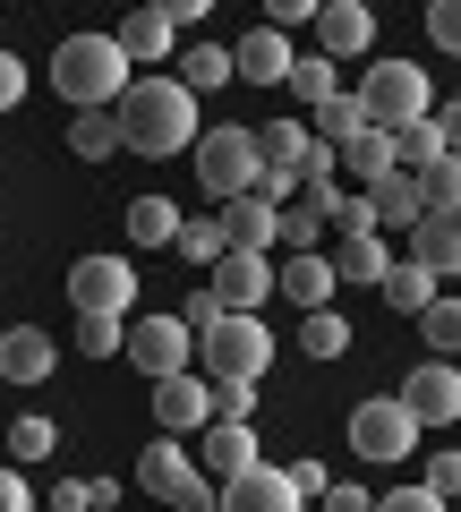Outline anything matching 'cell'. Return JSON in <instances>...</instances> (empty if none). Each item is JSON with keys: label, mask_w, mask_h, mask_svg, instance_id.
I'll return each mask as SVG.
<instances>
[{"label": "cell", "mask_w": 461, "mask_h": 512, "mask_svg": "<svg viewBox=\"0 0 461 512\" xmlns=\"http://www.w3.org/2000/svg\"><path fill=\"white\" fill-rule=\"evenodd\" d=\"M333 154H342V171H351V180H368V188L385 180V171H402V163H393V128H376V120L359 128L351 146H333Z\"/></svg>", "instance_id": "obj_26"}, {"label": "cell", "mask_w": 461, "mask_h": 512, "mask_svg": "<svg viewBox=\"0 0 461 512\" xmlns=\"http://www.w3.org/2000/svg\"><path fill=\"white\" fill-rule=\"evenodd\" d=\"M410 444H419V410L402 393H376V402L351 410V453L359 461H410Z\"/></svg>", "instance_id": "obj_5"}, {"label": "cell", "mask_w": 461, "mask_h": 512, "mask_svg": "<svg viewBox=\"0 0 461 512\" xmlns=\"http://www.w3.org/2000/svg\"><path fill=\"white\" fill-rule=\"evenodd\" d=\"M359 103H368L376 128H402V120H419V111H436V94H427V69H410V60H376V69L359 77Z\"/></svg>", "instance_id": "obj_7"}, {"label": "cell", "mask_w": 461, "mask_h": 512, "mask_svg": "<svg viewBox=\"0 0 461 512\" xmlns=\"http://www.w3.org/2000/svg\"><path fill=\"white\" fill-rule=\"evenodd\" d=\"M299 350H308V359H342V350H351V325H342L333 308H308V325H299Z\"/></svg>", "instance_id": "obj_34"}, {"label": "cell", "mask_w": 461, "mask_h": 512, "mask_svg": "<svg viewBox=\"0 0 461 512\" xmlns=\"http://www.w3.org/2000/svg\"><path fill=\"white\" fill-rule=\"evenodd\" d=\"M257 197H265V205H291V197H299V171H274V163H265V171H257Z\"/></svg>", "instance_id": "obj_46"}, {"label": "cell", "mask_w": 461, "mask_h": 512, "mask_svg": "<svg viewBox=\"0 0 461 512\" xmlns=\"http://www.w3.org/2000/svg\"><path fill=\"white\" fill-rule=\"evenodd\" d=\"M291 478H299V495H325V487H333L325 461H291Z\"/></svg>", "instance_id": "obj_51"}, {"label": "cell", "mask_w": 461, "mask_h": 512, "mask_svg": "<svg viewBox=\"0 0 461 512\" xmlns=\"http://www.w3.org/2000/svg\"><path fill=\"white\" fill-rule=\"evenodd\" d=\"M197 359H205V376H265L274 367V333H265L257 308H222L197 333Z\"/></svg>", "instance_id": "obj_3"}, {"label": "cell", "mask_w": 461, "mask_h": 512, "mask_svg": "<svg viewBox=\"0 0 461 512\" xmlns=\"http://www.w3.org/2000/svg\"><path fill=\"white\" fill-rule=\"evenodd\" d=\"M137 487H146V495H163V504H180V512L222 504V487H205V461H188V453H180V436L146 444V461H137Z\"/></svg>", "instance_id": "obj_6"}, {"label": "cell", "mask_w": 461, "mask_h": 512, "mask_svg": "<svg viewBox=\"0 0 461 512\" xmlns=\"http://www.w3.org/2000/svg\"><path fill=\"white\" fill-rule=\"evenodd\" d=\"M368 197H376V222H393V231H419V214H427L419 171H385V180H376Z\"/></svg>", "instance_id": "obj_21"}, {"label": "cell", "mask_w": 461, "mask_h": 512, "mask_svg": "<svg viewBox=\"0 0 461 512\" xmlns=\"http://www.w3.org/2000/svg\"><path fill=\"white\" fill-rule=\"evenodd\" d=\"M205 282H214L222 308H265V299H274V265H265V248H222Z\"/></svg>", "instance_id": "obj_12"}, {"label": "cell", "mask_w": 461, "mask_h": 512, "mask_svg": "<svg viewBox=\"0 0 461 512\" xmlns=\"http://www.w3.org/2000/svg\"><path fill=\"white\" fill-rule=\"evenodd\" d=\"M376 291H385V308H402V316H419L427 299H436V265H419V256H410V265H393V274L376 282Z\"/></svg>", "instance_id": "obj_29"}, {"label": "cell", "mask_w": 461, "mask_h": 512, "mask_svg": "<svg viewBox=\"0 0 461 512\" xmlns=\"http://www.w3.org/2000/svg\"><path fill=\"white\" fill-rule=\"evenodd\" d=\"M222 231H231V248H274L282 239V205H265L257 188H240V197H222Z\"/></svg>", "instance_id": "obj_17"}, {"label": "cell", "mask_w": 461, "mask_h": 512, "mask_svg": "<svg viewBox=\"0 0 461 512\" xmlns=\"http://www.w3.org/2000/svg\"><path fill=\"white\" fill-rule=\"evenodd\" d=\"M171 248H180L188 265H205V274H214V256L231 248V231H222V214H205V222H180V239H171Z\"/></svg>", "instance_id": "obj_33"}, {"label": "cell", "mask_w": 461, "mask_h": 512, "mask_svg": "<svg viewBox=\"0 0 461 512\" xmlns=\"http://www.w3.org/2000/svg\"><path fill=\"white\" fill-rule=\"evenodd\" d=\"M69 299H77V316H129L137 265L129 256H77L69 265Z\"/></svg>", "instance_id": "obj_8"}, {"label": "cell", "mask_w": 461, "mask_h": 512, "mask_svg": "<svg viewBox=\"0 0 461 512\" xmlns=\"http://www.w3.org/2000/svg\"><path fill=\"white\" fill-rule=\"evenodd\" d=\"M188 350H197L188 316H137V325H129V350H120V359H137L146 376H171V367H188Z\"/></svg>", "instance_id": "obj_11"}, {"label": "cell", "mask_w": 461, "mask_h": 512, "mask_svg": "<svg viewBox=\"0 0 461 512\" xmlns=\"http://www.w3.org/2000/svg\"><path fill=\"white\" fill-rule=\"evenodd\" d=\"M222 504H231V512H291V504H308V495H299L291 470H265V461H248V470L222 478Z\"/></svg>", "instance_id": "obj_13"}, {"label": "cell", "mask_w": 461, "mask_h": 512, "mask_svg": "<svg viewBox=\"0 0 461 512\" xmlns=\"http://www.w3.org/2000/svg\"><path fill=\"white\" fill-rule=\"evenodd\" d=\"M453 495L436 487V478H410V487H385V512H444Z\"/></svg>", "instance_id": "obj_41"}, {"label": "cell", "mask_w": 461, "mask_h": 512, "mask_svg": "<svg viewBox=\"0 0 461 512\" xmlns=\"http://www.w3.org/2000/svg\"><path fill=\"white\" fill-rule=\"evenodd\" d=\"M180 205L171 197H129V248H171V239H180Z\"/></svg>", "instance_id": "obj_27"}, {"label": "cell", "mask_w": 461, "mask_h": 512, "mask_svg": "<svg viewBox=\"0 0 461 512\" xmlns=\"http://www.w3.org/2000/svg\"><path fill=\"white\" fill-rule=\"evenodd\" d=\"M325 0H265V26H316Z\"/></svg>", "instance_id": "obj_44"}, {"label": "cell", "mask_w": 461, "mask_h": 512, "mask_svg": "<svg viewBox=\"0 0 461 512\" xmlns=\"http://www.w3.org/2000/svg\"><path fill=\"white\" fill-rule=\"evenodd\" d=\"M205 419H214V384H197L188 367L154 376V427L163 436H205Z\"/></svg>", "instance_id": "obj_10"}, {"label": "cell", "mask_w": 461, "mask_h": 512, "mask_svg": "<svg viewBox=\"0 0 461 512\" xmlns=\"http://www.w3.org/2000/svg\"><path fill=\"white\" fill-rule=\"evenodd\" d=\"M359 128H368V103H359V94H325V103H316V137H325V146H351Z\"/></svg>", "instance_id": "obj_30"}, {"label": "cell", "mask_w": 461, "mask_h": 512, "mask_svg": "<svg viewBox=\"0 0 461 512\" xmlns=\"http://www.w3.org/2000/svg\"><path fill=\"white\" fill-rule=\"evenodd\" d=\"M333 231H385V222H376V197H342V188H333Z\"/></svg>", "instance_id": "obj_42"}, {"label": "cell", "mask_w": 461, "mask_h": 512, "mask_svg": "<svg viewBox=\"0 0 461 512\" xmlns=\"http://www.w3.org/2000/svg\"><path fill=\"white\" fill-rule=\"evenodd\" d=\"M325 222H333V214H325L316 197H308V205H282V248H325Z\"/></svg>", "instance_id": "obj_37"}, {"label": "cell", "mask_w": 461, "mask_h": 512, "mask_svg": "<svg viewBox=\"0 0 461 512\" xmlns=\"http://www.w3.org/2000/svg\"><path fill=\"white\" fill-rule=\"evenodd\" d=\"M427 478H436V487L461 504V453H436V461H427Z\"/></svg>", "instance_id": "obj_49"}, {"label": "cell", "mask_w": 461, "mask_h": 512, "mask_svg": "<svg viewBox=\"0 0 461 512\" xmlns=\"http://www.w3.org/2000/svg\"><path fill=\"white\" fill-rule=\"evenodd\" d=\"M18 103H26V60L0 52V111H18Z\"/></svg>", "instance_id": "obj_45"}, {"label": "cell", "mask_w": 461, "mask_h": 512, "mask_svg": "<svg viewBox=\"0 0 461 512\" xmlns=\"http://www.w3.org/2000/svg\"><path fill=\"white\" fill-rule=\"evenodd\" d=\"M205 478H231V470H248L257 461V436H248V419H205Z\"/></svg>", "instance_id": "obj_19"}, {"label": "cell", "mask_w": 461, "mask_h": 512, "mask_svg": "<svg viewBox=\"0 0 461 512\" xmlns=\"http://www.w3.org/2000/svg\"><path fill=\"white\" fill-rule=\"evenodd\" d=\"M120 146L146 154V163H163V154H188L205 137L197 128V94H188V77H129V94H120Z\"/></svg>", "instance_id": "obj_1"}, {"label": "cell", "mask_w": 461, "mask_h": 512, "mask_svg": "<svg viewBox=\"0 0 461 512\" xmlns=\"http://www.w3.org/2000/svg\"><path fill=\"white\" fill-rule=\"evenodd\" d=\"M69 146L86 154V163H103V154H120V111H111V103H86V111L69 120Z\"/></svg>", "instance_id": "obj_28"}, {"label": "cell", "mask_w": 461, "mask_h": 512, "mask_svg": "<svg viewBox=\"0 0 461 512\" xmlns=\"http://www.w3.org/2000/svg\"><path fill=\"white\" fill-rule=\"evenodd\" d=\"M444 154H453V146H444V120H436V111H419V120L393 128V163H402V171H427V163H444Z\"/></svg>", "instance_id": "obj_25"}, {"label": "cell", "mask_w": 461, "mask_h": 512, "mask_svg": "<svg viewBox=\"0 0 461 512\" xmlns=\"http://www.w3.org/2000/svg\"><path fill=\"white\" fill-rule=\"evenodd\" d=\"M316 146H325V137H316L308 120H265V128H257V154H265L274 171H299Z\"/></svg>", "instance_id": "obj_24"}, {"label": "cell", "mask_w": 461, "mask_h": 512, "mask_svg": "<svg viewBox=\"0 0 461 512\" xmlns=\"http://www.w3.org/2000/svg\"><path fill=\"white\" fill-rule=\"evenodd\" d=\"M43 453H52V419H35V410L9 419V461H43Z\"/></svg>", "instance_id": "obj_40"}, {"label": "cell", "mask_w": 461, "mask_h": 512, "mask_svg": "<svg viewBox=\"0 0 461 512\" xmlns=\"http://www.w3.org/2000/svg\"><path fill=\"white\" fill-rule=\"evenodd\" d=\"M333 282H342V274H333V256H325V248H291V256L274 265V291L299 299V308H325Z\"/></svg>", "instance_id": "obj_15"}, {"label": "cell", "mask_w": 461, "mask_h": 512, "mask_svg": "<svg viewBox=\"0 0 461 512\" xmlns=\"http://www.w3.org/2000/svg\"><path fill=\"white\" fill-rule=\"evenodd\" d=\"M419 188H427V214H461V154L427 163V171H419Z\"/></svg>", "instance_id": "obj_35"}, {"label": "cell", "mask_w": 461, "mask_h": 512, "mask_svg": "<svg viewBox=\"0 0 461 512\" xmlns=\"http://www.w3.org/2000/svg\"><path fill=\"white\" fill-rule=\"evenodd\" d=\"M257 171H265V154H257V128H205L197 137V180H205V197H240V188H257Z\"/></svg>", "instance_id": "obj_4"}, {"label": "cell", "mask_w": 461, "mask_h": 512, "mask_svg": "<svg viewBox=\"0 0 461 512\" xmlns=\"http://www.w3.org/2000/svg\"><path fill=\"white\" fill-rule=\"evenodd\" d=\"M410 256H419V265H436V274H461V214H419Z\"/></svg>", "instance_id": "obj_23"}, {"label": "cell", "mask_w": 461, "mask_h": 512, "mask_svg": "<svg viewBox=\"0 0 461 512\" xmlns=\"http://www.w3.org/2000/svg\"><path fill=\"white\" fill-rule=\"evenodd\" d=\"M77 350H86V359H120V350H129V325H120V316H77Z\"/></svg>", "instance_id": "obj_36"}, {"label": "cell", "mask_w": 461, "mask_h": 512, "mask_svg": "<svg viewBox=\"0 0 461 512\" xmlns=\"http://www.w3.org/2000/svg\"><path fill=\"white\" fill-rule=\"evenodd\" d=\"M419 333H427V350L453 359V350H461V308H453V299H427V308H419Z\"/></svg>", "instance_id": "obj_38"}, {"label": "cell", "mask_w": 461, "mask_h": 512, "mask_svg": "<svg viewBox=\"0 0 461 512\" xmlns=\"http://www.w3.org/2000/svg\"><path fill=\"white\" fill-rule=\"evenodd\" d=\"M171 35H180V18H163L154 0H146V9H129V18H120V52H129L137 69H146V60H163V52H171Z\"/></svg>", "instance_id": "obj_22"}, {"label": "cell", "mask_w": 461, "mask_h": 512, "mask_svg": "<svg viewBox=\"0 0 461 512\" xmlns=\"http://www.w3.org/2000/svg\"><path fill=\"white\" fill-rule=\"evenodd\" d=\"M129 69H137V60L120 52V35H69L52 52V86L69 94L77 111H86V103H120V94H129Z\"/></svg>", "instance_id": "obj_2"}, {"label": "cell", "mask_w": 461, "mask_h": 512, "mask_svg": "<svg viewBox=\"0 0 461 512\" xmlns=\"http://www.w3.org/2000/svg\"><path fill=\"white\" fill-rule=\"evenodd\" d=\"M368 504H376V495L351 487V478H333V487H325V512H368Z\"/></svg>", "instance_id": "obj_47"}, {"label": "cell", "mask_w": 461, "mask_h": 512, "mask_svg": "<svg viewBox=\"0 0 461 512\" xmlns=\"http://www.w3.org/2000/svg\"><path fill=\"white\" fill-rule=\"evenodd\" d=\"M402 402L419 410V427H453L461 419V367L444 359V350H427V359L402 376Z\"/></svg>", "instance_id": "obj_9"}, {"label": "cell", "mask_w": 461, "mask_h": 512, "mask_svg": "<svg viewBox=\"0 0 461 512\" xmlns=\"http://www.w3.org/2000/svg\"><path fill=\"white\" fill-rule=\"evenodd\" d=\"M188 333H205V325H214V316H222V299H214V282H205V291H188Z\"/></svg>", "instance_id": "obj_48"}, {"label": "cell", "mask_w": 461, "mask_h": 512, "mask_svg": "<svg viewBox=\"0 0 461 512\" xmlns=\"http://www.w3.org/2000/svg\"><path fill=\"white\" fill-rule=\"evenodd\" d=\"M231 60H240V77H257V86H282V77H291V35H282V26H248L240 43H231Z\"/></svg>", "instance_id": "obj_16"}, {"label": "cell", "mask_w": 461, "mask_h": 512, "mask_svg": "<svg viewBox=\"0 0 461 512\" xmlns=\"http://www.w3.org/2000/svg\"><path fill=\"white\" fill-rule=\"evenodd\" d=\"M214 419H257V376H214Z\"/></svg>", "instance_id": "obj_39"}, {"label": "cell", "mask_w": 461, "mask_h": 512, "mask_svg": "<svg viewBox=\"0 0 461 512\" xmlns=\"http://www.w3.org/2000/svg\"><path fill=\"white\" fill-rule=\"evenodd\" d=\"M154 9H163V18H205L214 0H154Z\"/></svg>", "instance_id": "obj_53"}, {"label": "cell", "mask_w": 461, "mask_h": 512, "mask_svg": "<svg viewBox=\"0 0 461 512\" xmlns=\"http://www.w3.org/2000/svg\"><path fill=\"white\" fill-rule=\"evenodd\" d=\"M26 504H35V487H26L18 470H0V512H26Z\"/></svg>", "instance_id": "obj_50"}, {"label": "cell", "mask_w": 461, "mask_h": 512, "mask_svg": "<svg viewBox=\"0 0 461 512\" xmlns=\"http://www.w3.org/2000/svg\"><path fill=\"white\" fill-rule=\"evenodd\" d=\"M188 94H214V86H231V77H240V60L222 52V43H188Z\"/></svg>", "instance_id": "obj_31"}, {"label": "cell", "mask_w": 461, "mask_h": 512, "mask_svg": "<svg viewBox=\"0 0 461 512\" xmlns=\"http://www.w3.org/2000/svg\"><path fill=\"white\" fill-rule=\"evenodd\" d=\"M436 120H444V146H453V154H461V94H453V103H444V111H436Z\"/></svg>", "instance_id": "obj_52"}, {"label": "cell", "mask_w": 461, "mask_h": 512, "mask_svg": "<svg viewBox=\"0 0 461 512\" xmlns=\"http://www.w3.org/2000/svg\"><path fill=\"white\" fill-rule=\"evenodd\" d=\"M0 376H9V384H43V376H52V333H43V325L0 333Z\"/></svg>", "instance_id": "obj_18"}, {"label": "cell", "mask_w": 461, "mask_h": 512, "mask_svg": "<svg viewBox=\"0 0 461 512\" xmlns=\"http://www.w3.org/2000/svg\"><path fill=\"white\" fill-rule=\"evenodd\" d=\"M368 43H376V9H368V0H325V9H316V52L359 60Z\"/></svg>", "instance_id": "obj_14"}, {"label": "cell", "mask_w": 461, "mask_h": 512, "mask_svg": "<svg viewBox=\"0 0 461 512\" xmlns=\"http://www.w3.org/2000/svg\"><path fill=\"white\" fill-rule=\"evenodd\" d=\"M427 35L436 52H461V0H427Z\"/></svg>", "instance_id": "obj_43"}, {"label": "cell", "mask_w": 461, "mask_h": 512, "mask_svg": "<svg viewBox=\"0 0 461 512\" xmlns=\"http://www.w3.org/2000/svg\"><path fill=\"white\" fill-rule=\"evenodd\" d=\"M282 86L299 94V103H325V94H342V77H333V52H308V60H291V77H282Z\"/></svg>", "instance_id": "obj_32"}, {"label": "cell", "mask_w": 461, "mask_h": 512, "mask_svg": "<svg viewBox=\"0 0 461 512\" xmlns=\"http://www.w3.org/2000/svg\"><path fill=\"white\" fill-rule=\"evenodd\" d=\"M333 274H342V282H385L393 274L385 239H376V231H333Z\"/></svg>", "instance_id": "obj_20"}]
</instances>
